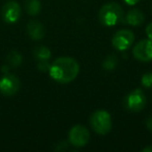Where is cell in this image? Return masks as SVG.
<instances>
[{"instance_id":"obj_20","label":"cell","mask_w":152,"mask_h":152,"mask_svg":"<svg viewBox=\"0 0 152 152\" xmlns=\"http://www.w3.org/2000/svg\"><path fill=\"white\" fill-rule=\"evenodd\" d=\"M146 126H147L148 130H150L152 132V115L146 121Z\"/></svg>"},{"instance_id":"obj_7","label":"cell","mask_w":152,"mask_h":152,"mask_svg":"<svg viewBox=\"0 0 152 152\" xmlns=\"http://www.w3.org/2000/svg\"><path fill=\"white\" fill-rule=\"evenodd\" d=\"M134 42V34L129 29H120L113 36L112 44L118 51H125Z\"/></svg>"},{"instance_id":"obj_6","label":"cell","mask_w":152,"mask_h":152,"mask_svg":"<svg viewBox=\"0 0 152 152\" xmlns=\"http://www.w3.org/2000/svg\"><path fill=\"white\" fill-rule=\"evenodd\" d=\"M20 86L21 83L17 76L7 73L0 78V93L7 97H12L18 93Z\"/></svg>"},{"instance_id":"obj_11","label":"cell","mask_w":152,"mask_h":152,"mask_svg":"<svg viewBox=\"0 0 152 152\" xmlns=\"http://www.w3.org/2000/svg\"><path fill=\"white\" fill-rule=\"evenodd\" d=\"M122 20L124 23L128 24L131 26H139L142 25L145 21V15L144 13L139 9H132L128 11V13L125 15V18Z\"/></svg>"},{"instance_id":"obj_23","label":"cell","mask_w":152,"mask_h":152,"mask_svg":"<svg viewBox=\"0 0 152 152\" xmlns=\"http://www.w3.org/2000/svg\"><path fill=\"white\" fill-rule=\"evenodd\" d=\"M142 152H152V146H147V147L143 148Z\"/></svg>"},{"instance_id":"obj_2","label":"cell","mask_w":152,"mask_h":152,"mask_svg":"<svg viewBox=\"0 0 152 152\" xmlns=\"http://www.w3.org/2000/svg\"><path fill=\"white\" fill-rule=\"evenodd\" d=\"M124 18V11L117 2H108L102 5L98 14V19L102 25L106 27L117 25L122 22Z\"/></svg>"},{"instance_id":"obj_4","label":"cell","mask_w":152,"mask_h":152,"mask_svg":"<svg viewBox=\"0 0 152 152\" xmlns=\"http://www.w3.org/2000/svg\"><path fill=\"white\" fill-rule=\"evenodd\" d=\"M147 98L141 89H134L129 92L123 100V105L131 113H139L146 106Z\"/></svg>"},{"instance_id":"obj_17","label":"cell","mask_w":152,"mask_h":152,"mask_svg":"<svg viewBox=\"0 0 152 152\" xmlns=\"http://www.w3.org/2000/svg\"><path fill=\"white\" fill-rule=\"evenodd\" d=\"M50 66L51 64L49 63V61H38V64H37L38 70L41 72H49Z\"/></svg>"},{"instance_id":"obj_19","label":"cell","mask_w":152,"mask_h":152,"mask_svg":"<svg viewBox=\"0 0 152 152\" xmlns=\"http://www.w3.org/2000/svg\"><path fill=\"white\" fill-rule=\"evenodd\" d=\"M145 31H146V34H147L148 39L152 40V22L148 24L147 27H146V29H145Z\"/></svg>"},{"instance_id":"obj_3","label":"cell","mask_w":152,"mask_h":152,"mask_svg":"<svg viewBox=\"0 0 152 152\" xmlns=\"http://www.w3.org/2000/svg\"><path fill=\"white\" fill-rule=\"evenodd\" d=\"M91 127L98 134H107L112 130V117L104 110H97L90 117Z\"/></svg>"},{"instance_id":"obj_10","label":"cell","mask_w":152,"mask_h":152,"mask_svg":"<svg viewBox=\"0 0 152 152\" xmlns=\"http://www.w3.org/2000/svg\"><path fill=\"white\" fill-rule=\"evenodd\" d=\"M26 30H27V34L29 36V38L34 41H40L44 39L45 32H46L44 25L38 20H31L28 22Z\"/></svg>"},{"instance_id":"obj_15","label":"cell","mask_w":152,"mask_h":152,"mask_svg":"<svg viewBox=\"0 0 152 152\" xmlns=\"http://www.w3.org/2000/svg\"><path fill=\"white\" fill-rule=\"evenodd\" d=\"M118 57L115 54H110L104 58V61H102V68L105 71H114L118 66Z\"/></svg>"},{"instance_id":"obj_14","label":"cell","mask_w":152,"mask_h":152,"mask_svg":"<svg viewBox=\"0 0 152 152\" xmlns=\"http://www.w3.org/2000/svg\"><path fill=\"white\" fill-rule=\"evenodd\" d=\"M22 55L20 54L18 51L13 50L7 54V63L10 67L12 68H17L19 67L20 65L22 64Z\"/></svg>"},{"instance_id":"obj_8","label":"cell","mask_w":152,"mask_h":152,"mask_svg":"<svg viewBox=\"0 0 152 152\" xmlns=\"http://www.w3.org/2000/svg\"><path fill=\"white\" fill-rule=\"evenodd\" d=\"M132 54L137 61L148 63L152 61V40L146 39L135 44L132 49Z\"/></svg>"},{"instance_id":"obj_9","label":"cell","mask_w":152,"mask_h":152,"mask_svg":"<svg viewBox=\"0 0 152 152\" xmlns=\"http://www.w3.org/2000/svg\"><path fill=\"white\" fill-rule=\"evenodd\" d=\"M1 17L5 23H16L21 17V7L16 1H7L1 9Z\"/></svg>"},{"instance_id":"obj_1","label":"cell","mask_w":152,"mask_h":152,"mask_svg":"<svg viewBox=\"0 0 152 152\" xmlns=\"http://www.w3.org/2000/svg\"><path fill=\"white\" fill-rule=\"evenodd\" d=\"M79 64L73 57L61 56L56 58L50 66V77L58 83H69L77 77Z\"/></svg>"},{"instance_id":"obj_5","label":"cell","mask_w":152,"mask_h":152,"mask_svg":"<svg viewBox=\"0 0 152 152\" xmlns=\"http://www.w3.org/2000/svg\"><path fill=\"white\" fill-rule=\"evenodd\" d=\"M69 143L76 148L85 147L90 141V132L83 125H74L69 131Z\"/></svg>"},{"instance_id":"obj_22","label":"cell","mask_w":152,"mask_h":152,"mask_svg":"<svg viewBox=\"0 0 152 152\" xmlns=\"http://www.w3.org/2000/svg\"><path fill=\"white\" fill-rule=\"evenodd\" d=\"M1 71H2V73L3 74H7V73H9V71H10V66L7 65H4V66H2V70H1Z\"/></svg>"},{"instance_id":"obj_16","label":"cell","mask_w":152,"mask_h":152,"mask_svg":"<svg viewBox=\"0 0 152 152\" xmlns=\"http://www.w3.org/2000/svg\"><path fill=\"white\" fill-rule=\"evenodd\" d=\"M142 86L146 89H151L152 88V72H147L142 76L141 79Z\"/></svg>"},{"instance_id":"obj_18","label":"cell","mask_w":152,"mask_h":152,"mask_svg":"<svg viewBox=\"0 0 152 152\" xmlns=\"http://www.w3.org/2000/svg\"><path fill=\"white\" fill-rule=\"evenodd\" d=\"M69 144H70L69 142H66V141L59 142V143L57 144L55 150H57V151H65V150H67L68 147H69Z\"/></svg>"},{"instance_id":"obj_12","label":"cell","mask_w":152,"mask_h":152,"mask_svg":"<svg viewBox=\"0 0 152 152\" xmlns=\"http://www.w3.org/2000/svg\"><path fill=\"white\" fill-rule=\"evenodd\" d=\"M42 4L40 0H26L25 11L30 16H38L41 13Z\"/></svg>"},{"instance_id":"obj_13","label":"cell","mask_w":152,"mask_h":152,"mask_svg":"<svg viewBox=\"0 0 152 152\" xmlns=\"http://www.w3.org/2000/svg\"><path fill=\"white\" fill-rule=\"evenodd\" d=\"M34 57L37 61H49L51 58V51L46 46H37L34 49Z\"/></svg>"},{"instance_id":"obj_21","label":"cell","mask_w":152,"mask_h":152,"mask_svg":"<svg viewBox=\"0 0 152 152\" xmlns=\"http://www.w3.org/2000/svg\"><path fill=\"white\" fill-rule=\"evenodd\" d=\"M127 5H135L137 2H140V0H123Z\"/></svg>"}]
</instances>
